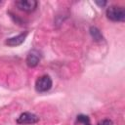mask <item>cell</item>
I'll list each match as a JSON object with an SVG mask.
<instances>
[{
  "mask_svg": "<svg viewBox=\"0 0 125 125\" xmlns=\"http://www.w3.org/2000/svg\"><path fill=\"white\" fill-rule=\"evenodd\" d=\"M96 4L97 5H99L100 7H104V5H106V1H96Z\"/></svg>",
  "mask_w": 125,
  "mask_h": 125,
  "instance_id": "cell-10",
  "label": "cell"
},
{
  "mask_svg": "<svg viewBox=\"0 0 125 125\" xmlns=\"http://www.w3.org/2000/svg\"><path fill=\"white\" fill-rule=\"evenodd\" d=\"M39 120L38 116L31 113V112H23L21 113L18 119H17V122L18 124H21V125H27V124H35L37 123Z\"/></svg>",
  "mask_w": 125,
  "mask_h": 125,
  "instance_id": "cell-4",
  "label": "cell"
},
{
  "mask_svg": "<svg viewBox=\"0 0 125 125\" xmlns=\"http://www.w3.org/2000/svg\"><path fill=\"white\" fill-rule=\"evenodd\" d=\"M106 17L112 21H123L125 20V10L121 6H109L106 9Z\"/></svg>",
  "mask_w": 125,
  "mask_h": 125,
  "instance_id": "cell-1",
  "label": "cell"
},
{
  "mask_svg": "<svg viewBox=\"0 0 125 125\" xmlns=\"http://www.w3.org/2000/svg\"><path fill=\"white\" fill-rule=\"evenodd\" d=\"M98 125H113V122L110 119H104Z\"/></svg>",
  "mask_w": 125,
  "mask_h": 125,
  "instance_id": "cell-9",
  "label": "cell"
},
{
  "mask_svg": "<svg viewBox=\"0 0 125 125\" xmlns=\"http://www.w3.org/2000/svg\"><path fill=\"white\" fill-rule=\"evenodd\" d=\"M76 122L82 123L83 125H91L90 118H89L87 115H85V114H79V115H77V117H76Z\"/></svg>",
  "mask_w": 125,
  "mask_h": 125,
  "instance_id": "cell-8",
  "label": "cell"
},
{
  "mask_svg": "<svg viewBox=\"0 0 125 125\" xmlns=\"http://www.w3.org/2000/svg\"><path fill=\"white\" fill-rule=\"evenodd\" d=\"M40 60H41V54H40V52L38 50L33 49V50H30L28 52V54L26 56L25 62H26V64L29 67H35L39 63Z\"/></svg>",
  "mask_w": 125,
  "mask_h": 125,
  "instance_id": "cell-5",
  "label": "cell"
},
{
  "mask_svg": "<svg viewBox=\"0 0 125 125\" xmlns=\"http://www.w3.org/2000/svg\"><path fill=\"white\" fill-rule=\"evenodd\" d=\"M27 34H28V32H27V31H24V32H22V33H20V34L17 35V36L10 37V38H8V39L5 41V44L8 45V46H10V47L19 46V45H21V43H23V41L25 40Z\"/></svg>",
  "mask_w": 125,
  "mask_h": 125,
  "instance_id": "cell-6",
  "label": "cell"
},
{
  "mask_svg": "<svg viewBox=\"0 0 125 125\" xmlns=\"http://www.w3.org/2000/svg\"><path fill=\"white\" fill-rule=\"evenodd\" d=\"M15 4L18 7V9H20L21 11L30 13L36 9L38 3L35 0H21V1H16Z\"/></svg>",
  "mask_w": 125,
  "mask_h": 125,
  "instance_id": "cell-3",
  "label": "cell"
},
{
  "mask_svg": "<svg viewBox=\"0 0 125 125\" xmlns=\"http://www.w3.org/2000/svg\"><path fill=\"white\" fill-rule=\"evenodd\" d=\"M52 78L49 75H42L35 82V90L39 93H45L52 88Z\"/></svg>",
  "mask_w": 125,
  "mask_h": 125,
  "instance_id": "cell-2",
  "label": "cell"
},
{
  "mask_svg": "<svg viewBox=\"0 0 125 125\" xmlns=\"http://www.w3.org/2000/svg\"><path fill=\"white\" fill-rule=\"evenodd\" d=\"M90 34H91L92 38H93L95 41H97V42L102 41V40L104 39V36H103L102 32H101V31L99 30V28H97L96 26H91V27H90Z\"/></svg>",
  "mask_w": 125,
  "mask_h": 125,
  "instance_id": "cell-7",
  "label": "cell"
}]
</instances>
